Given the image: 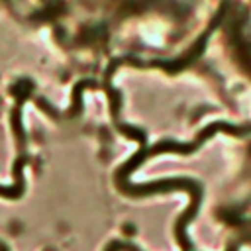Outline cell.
Segmentation results:
<instances>
[{"instance_id":"6da1fadb","label":"cell","mask_w":251,"mask_h":251,"mask_svg":"<svg viewBox=\"0 0 251 251\" xmlns=\"http://www.w3.org/2000/svg\"><path fill=\"white\" fill-rule=\"evenodd\" d=\"M106 251H137L131 243H124V241H112L108 247H106Z\"/></svg>"}]
</instances>
